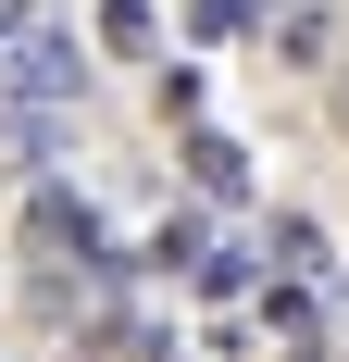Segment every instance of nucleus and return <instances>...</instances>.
Masks as SVG:
<instances>
[{
  "mask_svg": "<svg viewBox=\"0 0 349 362\" xmlns=\"http://www.w3.org/2000/svg\"><path fill=\"white\" fill-rule=\"evenodd\" d=\"M0 88H13V112H63L75 88H88V37H75V25H25V37H0Z\"/></svg>",
  "mask_w": 349,
  "mask_h": 362,
  "instance_id": "f257e3e1",
  "label": "nucleus"
},
{
  "mask_svg": "<svg viewBox=\"0 0 349 362\" xmlns=\"http://www.w3.org/2000/svg\"><path fill=\"white\" fill-rule=\"evenodd\" d=\"M25 238H37V250H75V262H100V275H125V262L100 250V213H88V187H63V175H37V200H25Z\"/></svg>",
  "mask_w": 349,
  "mask_h": 362,
  "instance_id": "f03ea898",
  "label": "nucleus"
},
{
  "mask_svg": "<svg viewBox=\"0 0 349 362\" xmlns=\"http://www.w3.org/2000/svg\"><path fill=\"white\" fill-rule=\"evenodd\" d=\"M262 50H275L287 75H324V63H337V13H324V0H287L275 25H262Z\"/></svg>",
  "mask_w": 349,
  "mask_h": 362,
  "instance_id": "7ed1b4c3",
  "label": "nucleus"
},
{
  "mask_svg": "<svg viewBox=\"0 0 349 362\" xmlns=\"http://www.w3.org/2000/svg\"><path fill=\"white\" fill-rule=\"evenodd\" d=\"M262 337L312 362V337H324V288H300V275H275V288H262Z\"/></svg>",
  "mask_w": 349,
  "mask_h": 362,
  "instance_id": "20e7f679",
  "label": "nucleus"
},
{
  "mask_svg": "<svg viewBox=\"0 0 349 362\" xmlns=\"http://www.w3.org/2000/svg\"><path fill=\"white\" fill-rule=\"evenodd\" d=\"M88 50H125V63H150V50H162V13H150V0H100V13H88Z\"/></svg>",
  "mask_w": 349,
  "mask_h": 362,
  "instance_id": "39448f33",
  "label": "nucleus"
},
{
  "mask_svg": "<svg viewBox=\"0 0 349 362\" xmlns=\"http://www.w3.org/2000/svg\"><path fill=\"white\" fill-rule=\"evenodd\" d=\"M187 175H200V200H249V150L225 138V125H200V138H187Z\"/></svg>",
  "mask_w": 349,
  "mask_h": 362,
  "instance_id": "423d86ee",
  "label": "nucleus"
},
{
  "mask_svg": "<svg viewBox=\"0 0 349 362\" xmlns=\"http://www.w3.org/2000/svg\"><path fill=\"white\" fill-rule=\"evenodd\" d=\"M63 150V112H0V175H50Z\"/></svg>",
  "mask_w": 349,
  "mask_h": 362,
  "instance_id": "0eeeda50",
  "label": "nucleus"
},
{
  "mask_svg": "<svg viewBox=\"0 0 349 362\" xmlns=\"http://www.w3.org/2000/svg\"><path fill=\"white\" fill-rule=\"evenodd\" d=\"M187 37L200 50H237V37H262V13L249 0H187Z\"/></svg>",
  "mask_w": 349,
  "mask_h": 362,
  "instance_id": "6e6552de",
  "label": "nucleus"
},
{
  "mask_svg": "<svg viewBox=\"0 0 349 362\" xmlns=\"http://www.w3.org/2000/svg\"><path fill=\"white\" fill-rule=\"evenodd\" d=\"M200 250H212V225H200V213H162V225H150V275H187Z\"/></svg>",
  "mask_w": 349,
  "mask_h": 362,
  "instance_id": "1a4fd4ad",
  "label": "nucleus"
},
{
  "mask_svg": "<svg viewBox=\"0 0 349 362\" xmlns=\"http://www.w3.org/2000/svg\"><path fill=\"white\" fill-rule=\"evenodd\" d=\"M187 288H200V300H237V288H249V250H237V238H212V250L187 262Z\"/></svg>",
  "mask_w": 349,
  "mask_h": 362,
  "instance_id": "9d476101",
  "label": "nucleus"
},
{
  "mask_svg": "<svg viewBox=\"0 0 349 362\" xmlns=\"http://www.w3.org/2000/svg\"><path fill=\"white\" fill-rule=\"evenodd\" d=\"M150 100H162V125H200V100H212V75H200V63H162V88H150Z\"/></svg>",
  "mask_w": 349,
  "mask_h": 362,
  "instance_id": "9b49d317",
  "label": "nucleus"
},
{
  "mask_svg": "<svg viewBox=\"0 0 349 362\" xmlns=\"http://www.w3.org/2000/svg\"><path fill=\"white\" fill-rule=\"evenodd\" d=\"M337 112H349V88H337Z\"/></svg>",
  "mask_w": 349,
  "mask_h": 362,
  "instance_id": "f8f14e48",
  "label": "nucleus"
}]
</instances>
